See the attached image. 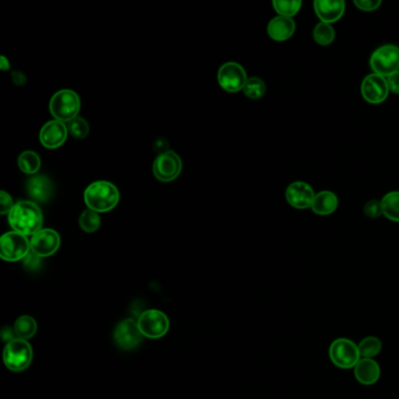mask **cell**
I'll return each instance as SVG.
<instances>
[{
	"label": "cell",
	"instance_id": "1",
	"mask_svg": "<svg viewBox=\"0 0 399 399\" xmlns=\"http://www.w3.org/2000/svg\"><path fill=\"white\" fill-rule=\"evenodd\" d=\"M8 223L12 227L13 231L26 237H33L36 232L43 230V212L33 202H18L8 213Z\"/></svg>",
	"mask_w": 399,
	"mask_h": 399
},
{
	"label": "cell",
	"instance_id": "2",
	"mask_svg": "<svg viewBox=\"0 0 399 399\" xmlns=\"http://www.w3.org/2000/svg\"><path fill=\"white\" fill-rule=\"evenodd\" d=\"M85 203L89 210L105 213L118 206L120 202V192L118 188L109 182L98 180L94 182L85 191Z\"/></svg>",
	"mask_w": 399,
	"mask_h": 399
},
{
	"label": "cell",
	"instance_id": "3",
	"mask_svg": "<svg viewBox=\"0 0 399 399\" xmlns=\"http://www.w3.org/2000/svg\"><path fill=\"white\" fill-rule=\"evenodd\" d=\"M81 108V101L78 95L71 89H63L56 91L50 102V110L52 116L60 122H71L78 118Z\"/></svg>",
	"mask_w": 399,
	"mask_h": 399
},
{
	"label": "cell",
	"instance_id": "4",
	"mask_svg": "<svg viewBox=\"0 0 399 399\" xmlns=\"http://www.w3.org/2000/svg\"><path fill=\"white\" fill-rule=\"evenodd\" d=\"M6 368L11 371H24L31 365L33 360V349L26 340L12 338L8 341L3 354Z\"/></svg>",
	"mask_w": 399,
	"mask_h": 399
},
{
	"label": "cell",
	"instance_id": "5",
	"mask_svg": "<svg viewBox=\"0 0 399 399\" xmlns=\"http://www.w3.org/2000/svg\"><path fill=\"white\" fill-rule=\"evenodd\" d=\"M329 358L337 368L348 370L355 368L362 357L358 345L349 338L340 337L329 347Z\"/></svg>",
	"mask_w": 399,
	"mask_h": 399
},
{
	"label": "cell",
	"instance_id": "6",
	"mask_svg": "<svg viewBox=\"0 0 399 399\" xmlns=\"http://www.w3.org/2000/svg\"><path fill=\"white\" fill-rule=\"evenodd\" d=\"M31 250V240L18 232H8L0 239V257L5 261L24 260Z\"/></svg>",
	"mask_w": 399,
	"mask_h": 399
},
{
	"label": "cell",
	"instance_id": "7",
	"mask_svg": "<svg viewBox=\"0 0 399 399\" xmlns=\"http://www.w3.org/2000/svg\"><path fill=\"white\" fill-rule=\"evenodd\" d=\"M370 67L375 74L387 78L399 71V47L397 45H383L370 56Z\"/></svg>",
	"mask_w": 399,
	"mask_h": 399
},
{
	"label": "cell",
	"instance_id": "8",
	"mask_svg": "<svg viewBox=\"0 0 399 399\" xmlns=\"http://www.w3.org/2000/svg\"><path fill=\"white\" fill-rule=\"evenodd\" d=\"M138 325L143 336L153 340L164 336L170 329L168 316L157 310L143 312L138 317Z\"/></svg>",
	"mask_w": 399,
	"mask_h": 399
},
{
	"label": "cell",
	"instance_id": "9",
	"mask_svg": "<svg viewBox=\"0 0 399 399\" xmlns=\"http://www.w3.org/2000/svg\"><path fill=\"white\" fill-rule=\"evenodd\" d=\"M183 169V163L176 153L169 150L166 153L158 155L153 162V171L157 180L169 183L180 176Z\"/></svg>",
	"mask_w": 399,
	"mask_h": 399
},
{
	"label": "cell",
	"instance_id": "10",
	"mask_svg": "<svg viewBox=\"0 0 399 399\" xmlns=\"http://www.w3.org/2000/svg\"><path fill=\"white\" fill-rule=\"evenodd\" d=\"M246 71L237 63H224L218 72V83L228 93H238L246 86Z\"/></svg>",
	"mask_w": 399,
	"mask_h": 399
},
{
	"label": "cell",
	"instance_id": "11",
	"mask_svg": "<svg viewBox=\"0 0 399 399\" xmlns=\"http://www.w3.org/2000/svg\"><path fill=\"white\" fill-rule=\"evenodd\" d=\"M360 93L364 100L370 105L383 103L390 93L387 78L375 73L367 75L360 85Z\"/></svg>",
	"mask_w": 399,
	"mask_h": 399
},
{
	"label": "cell",
	"instance_id": "12",
	"mask_svg": "<svg viewBox=\"0 0 399 399\" xmlns=\"http://www.w3.org/2000/svg\"><path fill=\"white\" fill-rule=\"evenodd\" d=\"M61 239L58 232L52 228H43L31 239V250L40 258H47L59 250Z\"/></svg>",
	"mask_w": 399,
	"mask_h": 399
},
{
	"label": "cell",
	"instance_id": "13",
	"mask_svg": "<svg viewBox=\"0 0 399 399\" xmlns=\"http://www.w3.org/2000/svg\"><path fill=\"white\" fill-rule=\"evenodd\" d=\"M114 340L120 348L125 350H131L141 345L143 335L138 328V321L127 319L120 322L114 332Z\"/></svg>",
	"mask_w": 399,
	"mask_h": 399
},
{
	"label": "cell",
	"instance_id": "14",
	"mask_svg": "<svg viewBox=\"0 0 399 399\" xmlns=\"http://www.w3.org/2000/svg\"><path fill=\"white\" fill-rule=\"evenodd\" d=\"M315 196L314 188L305 182H294L286 190L287 203L298 210L312 208Z\"/></svg>",
	"mask_w": 399,
	"mask_h": 399
},
{
	"label": "cell",
	"instance_id": "15",
	"mask_svg": "<svg viewBox=\"0 0 399 399\" xmlns=\"http://www.w3.org/2000/svg\"><path fill=\"white\" fill-rule=\"evenodd\" d=\"M68 133L66 123L53 120L40 130V142L47 149H58L66 142Z\"/></svg>",
	"mask_w": 399,
	"mask_h": 399
},
{
	"label": "cell",
	"instance_id": "16",
	"mask_svg": "<svg viewBox=\"0 0 399 399\" xmlns=\"http://www.w3.org/2000/svg\"><path fill=\"white\" fill-rule=\"evenodd\" d=\"M314 11L321 23L332 25L345 16V3L343 0H316L314 1Z\"/></svg>",
	"mask_w": 399,
	"mask_h": 399
},
{
	"label": "cell",
	"instance_id": "17",
	"mask_svg": "<svg viewBox=\"0 0 399 399\" xmlns=\"http://www.w3.org/2000/svg\"><path fill=\"white\" fill-rule=\"evenodd\" d=\"M26 192L32 200L39 203H46L53 197L54 185L48 177L34 175L26 183Z\"/></svg>",
	"mask_w": 399,
	"mask_h": 399
},
{
	"label": "cell",
	"instance_id": "18",
	"mask_svg": "<svg viewBox=\"0 0 399 399\" xmlns=\"http://www.w3.org/2000/svg\"><path fill=\"white\" fill-rule=\"evenodd\" d=\"M296 31V24L293 18H286V17L278 16L273 18L268 23L267 26V33L270 39L274 41H286L294 36Z\"/></svg>",
	"mask_w": 399,
	"mask_h": 399
},
{
	"label": "cell",
	"instance_id": "19",
	"mask_svg": "<svg viewBox=\"0 0 399 399\" xmlns=\"http://www.w3.org/2000/svg\"><path fill=\"white\" fill-rule=\"evenodd\" d=\"M357 382L363 385H372L380 378V367L374 358H360L354 368Z\"/></svg>",
	"mask_w": 399,
	"mask_h": 399
},
{
	"label": "cell",
	"instance_id": "20",
	"mask_svg": "<svg viewBox=\"0 0 399 399\" xmlns=\"http://www.w3.org/2000/svg\"><path fill=\"white\" fill-rule=\"evenodd\" d=\"M338 206V198L332 191H321L316 193L312 211L317 215H333Z\"/></svg>",
	"mask_w": 399,
	"mask_h": 399
},
{
	"label": "cell",
	"instance_id": "21",
	"mask_svg": "<svg viewBox=\"0 0 399 399\" xmlns=\"http://www.w3.org/2000/svg\"><path fill=\"white\" fill-rule=\"evenodd\" d=\"M18 166L26 175L34 176L41 166V160L38 153L32 150H26L18 157Z\"/></svg>",
	"mask_w": 399,
	"mask_h": 399
},
{
	"label": "cell",
	"instance_id": "22",
	"mask_svg": "<svg viewBox=\"0 0 399 399\" xmlns=\"http://www.w3.org/2000/svg\"><path fill=\"white\" fill-rule=\"evenodd\" d=\"M36 330H38V325L36 320L28 315L20 316L14 323L16 336L21 340H30L36 335Z\"/></svg>",
	"mask_w": 399,
	"mask_h": 399
},
{
	"label": "cell",
	"instance_id": "23",
	"mask_svg": "<svg viewBox=\"0 0 399 399\" xmlns=\"http://www.w3.org/2000/svg\"><path fill=\"white\" fill-rule=\"evenodd\" d=\"M383 206V215L391 222L399 223V191L387 193L380 200Z\"/></svg>",
	"mask_w": 399,
	"mask_h": 399
},
{
	"label": "cell",
	"instance_id": "24",
	"mask_svg": "<svg viewBox=\"0 0 399 399\" xmlns=\"http://www.w3.org/2000/svg\"><path fill=\"white\" fill-rule=\"evenodd\" d=\"M382 348H383L382 341L376 336L364 337L363 340L358 343L362 358H374L378 356L382 352Z\"/></svg>",
	"mask_w": 399,
	"mask_h": 399
},
{
	"label": "cell",
	"instance_id": "25",
	"mask_svg": "<svg viewBox=\"0 0 399 399\" xmlns=\"http://www.w3.org/2000/svg\"><path fill=\"white\" fill-rule=\"evenodd\" d=\"M335 30L330 24H325V23H319V24L314 28L313 38L315 43H319L320 46H328L335 40Z\"/></svg>",
	"mask_w": 399,
	"mask_h": 399
},
{
	"label": "cell",
	"instance_id": "26",
	"mask_svg": "<svg viewBox=\"0 0 399 399\" xmlns=\"http://www.w3.org/2000/svg\"><path fill=\"white\" fill-rule=\"evenodd\" d=\"M273 8L275 12L279 16L286 17V18H293L296 16L302 8V1L299 0H292V1H285V0H274Z\"/></svg>",
	"mask_w": 399,
	"mask_h": 399
},
{
	"label": "cell",
	"instance_id": "27",
	"mask_svg": "<svg viewBox=\"0 0 399 399\" xmlns=\"http://www.w3.org/2000/svg\"><path fill=\"white\" fill-rule=\"evenodd\" d=\"M266 83L260 78H248L246 86L244 88V94L252 100H259L266 94Z\"/></svg>",
	"mask_w": 399,
	"mask_h": 399
},
{
	"label": "cell",
	"instance_id": "28",
	"mask_svg": "<svg viewBox=\"0 0 399 399\" xmlns=\"http://www.w3.org/2000/svg\"><path fill=\"white\" fill-rule=\"evenodd\" d=\"M100 225H101V218L98 212L88 208L80 215V227L87 233H94L98 231Z\"/></svg>",
	"mask_w": 399,
	"mask_h": 399
},
{
	"label": "cell",
	"instance_id": "29",
	"mask_svg": "<svg viewBox=\"0 0 399 399\" xmlns=\"http://www.w3.org/2000/svg\"><path fill=\"white\" fill-rule=\"evenodd\" d=\"M68 133H71L72 138L76 140H83L88 136L89 133V125L87 123L86 120L83 118H75L71 122L67 123Z\"/></svg>",
	"mask_w": 399,
	"mask_h": 399
},
{
	"label": "cell",
	"instance_id": "30",
	"mask_svg": "<svg viewBox=\"0 0 399 399\" xmlns=\"http://www.w3.org/2000/svg\"><path fill=\"white\" fill-rule=\"evenodd\" d=\"M364 215H367L368 218H371V219L380 218V215H383L382 202L378 200H368L364 205Z\"/></svg>",
	"mask_w": 399,
	"mask_h": 399
},
{
	"label": "cell",
	"instance_id": "31",
	"mask_svg": "<svg viewBox=\"0 0 399 399\" xmlns=\"http://www.w3.org/2000/svg\"><path fill=\"white\" fill-rule=\"evenodd\" d=\"M354 4L363 12H374L380 8L382 1L380 0H355Z\"/></svg>",
	"mask_w": 399,
	"mask_h": 399
},
{
	"label": "cell",
	"instance_id": "32",
	"mask_svg": "<svg viewBox=\"0 0 399 399\" xmlns=\"http://www.w3.org/2000/svg\"><path fill=\"white\" fill-rule=\"evenodd\" d=\"M13 206H14V204H13L12 197L10 196L8 192H0V213L8 215Z\"/></svg>",
	"mask_w": 399,
	"mask_h": 399
},
{
	"label": "cell",
	"instance_id": "33",
	"mask_svg": "<svg viewBox=\"0 0 399 399\" xmlns=\"http://www.w3.org/2000/svg\"><path fill=\"white\" fill-rule=\"evenodd\" d=\"M387 86L389 89L393 94L399 95V71L396 72L393 74L389 75L387 78Z\"/></svg>",
	"mask_w": 399,
	"mask_h": 399
},
{
	"label": "cell",
	"instance_id": "34",
	"mask_svg": "<svg viewBox=\"0 0 399 399\" xmlns=\"http://www.w3.org/2000/svg\"><path fill=\"white\" fill-rule=\"evenodd\" d=\"M24 261L25 266L38 267V265H39L40 262V257L34 255V253H33V252L31 250V253H30V255H28V257L24 259Z\"/></svg>",
	"mask_w": 399,
	"mask_h": 399
},
{
	"label": "cell",
	"instance_id": "35",
	"mask_svg": "<svg viewBox=\"0 0 399 399\" xmlns=\"http://www.w3.org/2000/svg\"><path fill=\"white\" fill-rule=\"evenodd\" d=\"M12 78L13 83H16L17 86H23L26 83V76L21 72H13Z\"/></svg>",
	"mask_w": 399,
	"mask_h": 399
},
{
	"label": "cell",
	"instance_id": "36",
	"mask_svg": "<svg viewBox=\"0 0 399 399\" xmlns=\"http://www.w3.org/2000/svg\"><path fill=\"white\" fill-rule=\"evenodd\" d=\"M168 149L169 144L166 143L165 140H157V141L155 142V150H156V151H160V155L166 153V151H169Z\"/></svg>",
	"mask_w": 399,
	"mask_h": 399
},
{
	"label": "cell",
	"instance_id": "37",
	"mask_svg": "<svg viewBox=\"0 0 399 399\" xmlns=\"http://www.w3.org/2000/svg\"><path fill=\"white\" fill-rule=\"evenodd\" d=\"M11 68V63L8 61V58L4 56V55H1L0 56V69L1 71H8Z\"/></svg>",
	"mask_w": 399,
	"mask_h": 399
}]
</instances>
